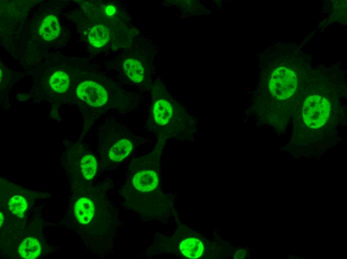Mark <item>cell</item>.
Returning a JSON list of instances; mask_svg holds the SVG:
<instances>
[{"label": "cell", "mask_w": 347, "mask_h": 259, "mask_svg": "<svg viewBox=\"0 0 347 259\" xmlns=\"http://www.w3.org/2000/svg\"><path fill=\"white\" fill-rule=\"evenodd\" d=\"M330 112L329 102L321 96H310L304 102L303 108L304 121L311 129L322 127L328 120Z\"/></svg>", "instance_id": "6da1fadb"}, {"label": "cell", "mask_w": 347, "mask_h": 259, "mask_svg": "<svg viewBox=\"0 0 347 259\" xmlns=\"http://www.w3.org/2000/svg\"><path fill=\"white\" fill-rule=\"evenodd\" d=\"M297 80L291 70L280 67L274 71L269 87L271 94L278 99L290 97L296 89Z\"/></svg>", "instance_id": "7a4b0ae2"}, {"label": "cell", "mask_w": 347, "mask_h": 259, "mask_svg": "<svg viewBox=\"0 0 347 259\" xmlns=\"http://www.w3.org/2000/svg\"><path fill=\"white\" fill-rule=\"evenodd\" d=\"M76 94L81 100L94 107L102 106L108 100L106 90L98 83L90 81L80 83Z\"/></svg>", "instance_id": "3957f363"}, {"label": "cell", "mask_w": 347, "mask_h": 259, "mask_svg": "<svg viewBox=\"0 0 347 259\" xmlns=\"http://www.w3.org/2000/svg\"><path fill=\"white\" fill-rule=\"evenodd\" d=\"M156 173L151 170H144L136 173L132 178L135 188L142 192H148L154 189L158 184Z\"/></svg>", "instance_id": "277c9868"}, {"label": "cell", "mask_w": 347, "mask_h": 259, "mask_svg": "<svg viewBox=\"0 0 347 259\" xmlns=\"http://www.w3.org/2000/svg\"><path fill=\"white\" fill-rule=\"evenodd\" d=\"M94 206L92 202L88 198L82 197L78 199L75 205V215L79 222L86 224L92 219Z\"/></svg>", "instance_id": "5b68a950"}, {"label": "cell", "mask_w": 347, "mask_h": 259, "mask_svg": "<svg viewBox=\"0 0 347 259\" xmlns=\"http://www.w3.org/2000/svg\"><path fill=\"white\" fill-rule=\"evenodd\" d=\"M133 147V143L130 140L121 139L112 146L109 151V157L113 161L120 162L131 153Z\"/></svg>", "instance_id": "8992f818"}, {"label": "cell", "mask_w": 347, "mask_h": 259, "mask_svg": "<svg viewBox=\"0 0 347 259\" xmlns=\"http://www.w3.org/2000/svg\"><path fill=\"white\" fill-rule=\"evenodd\" d=\"M60 30L57 18L51 15L47 16L43 21L39 29V34L44 39L50 41L58 36Z\"/></svg>", "instance_id": "52a82bcc"}, {"label": "cell", "mask_w": 347, "mask_h": 259, "mask_svg": "<svg viewBox=\"0 0 347 259\" xmlns=\"http://www.w3.org/2000/svg\"><path fill=\"white\" fill-rule=\"evenodd\" d=\"M179 250L186 257L189 259H196L202 255L203 246L199 240L194 238H188L180 243Z\"/></svg>", "instance_id": "ba28073f"}, {"label": "cell", "mask_w": 347, "mask_h": 259, "mask_svg": "<svg viewBox=\"0 0 347 259\" xmlns=\"http://www.w3.org/2000/svg\"><path fill=\"white\" fill-rule=\"evenodd\" d=\"M171 105L166 101L160 100L156 102L153 109L155 121L159 125H167L172 116Z\"/></svg>", "instance_id": "9c48e42d"}, {"label": "cell", "mask_w": 347, "mask_h": 259, "mask_svg": "<svg viewBox=\"0 0 347 259\" xmlns=\"http://www.w3.org/2000/svg\"><path fill=\"white\" fill-rule=\"evenodd\" d=\"M40 252L41 248L39 242L33 237L24 239L18 247L20 255L24 259H35L39 255Z\"/></svg>", "instance_id": "30bf717a"}, {"label": "cell", "mask_w": 347, "mask_h": 259, "mask_svg": "<svg viewBox=\"0 0 347 259\" xmlns=\"http://www.w3.org/2000/svg\"><path fill=\"white\" fill-rule=\"evenodd\" d=\"M124 70L133 81L141 82L144 78V70L140 63L134 59H127L123 64Z\"/></svg>", "instance_id": "8fae6325"}, {"label": "cell", "mask_w": 347, "mask_h": 259, "mask_svg": "<svg viewBox=\"0 0 347 259\" xmlns=\"http://www.w3.org/2000/svg\"><path fill=\"white\" fill-rule=\"evenodd\" d=\"M109 37V32L103 25H98L93 27L89 33V40L91 44L97 47H100L106 44Z\"/></svg>", "instance_id": "7c38bea8"}, {"label": "cell", "mask_w": 347, "mask_h": 259, "mask_svg": "<svg viewBox=\"0 0 347 259\" xmlns=\"http://www.w3.org/2000/svg\"><path fill=\"white\" fill-rule=\"evenodd\" d=\"M81 171L87 180L94 177L97 171V162L94 156L88 154L84 156L80 162Z\"/></svg>", "instance_id": "4fadbf2b"}, {"label": "cell", "mask_w": 347, "mask_h": 259, "mask_svg": "<svg viewBox=\"0 0 347 259\" xmlns=\"http://www.w3.org/2000/svg\"><path fill=\"white\" fill-rule=\"evenodd\" d=\"M49 84L55 92L62 93L66 91L69 85L68 76L64 72L57 71L51 77Z\"/></svg>", "instance_id": "5bb4252c"}, {"label": "cell", "mask_w": 347, "mask_h": 259, "mask_svg": "<svg viewBox=\"0 0 347 259\" xmlns=\"http://www.w3.org/2000/svg\"><path fill=\"white\" fill-rule=\"evenodd\" d=\"M8 207L12 213L20 216L27 208V203L22 197L15 196L10 199Z\"/></svg>", "instance_id": "9a60e30c"}, {"label": "cell", "mask_w": 347, "mask_h": 259, "mask_svg": "<svg viewBox=\"0 0 347 259\" xmlns=\"http://www.w3.org/2000/svg\"><path fill=\"white\" fill-rule=\"evenodd\" d=\"M115 11V8L113 6H108L106 8V13L109 15L113 14Z\"/></svg>", "instance_id": "2e32d148"}, {"label": "cell", "mask_w": 347, "mask_h": 259, "mask_svg": "<svg viewBox=\"0 0 347 259\" xmlns=\"http://www.w3.org/2000/svg\"><path fill=\"white\" fill-rule=\"evenodd\" d=\"M3 215H2V213H0V227H1L2 224L3 222Z\"/></svg>", "instance_id": "e0dca14e"}]
</instances>
